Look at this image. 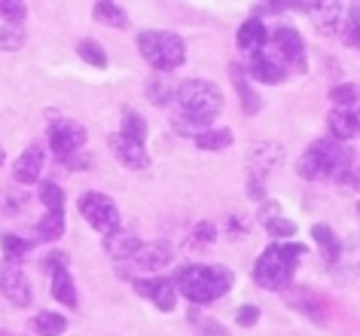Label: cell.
<instances>
[{
  "instance_id": "obj_20",
  "label": "cell",
  "mask_w": 360,
  "mask_h": 336,
  "mask_svg": "<svg viewBox=\"0 0 360 336\" xmlns=\"http://www.w3.org/2000/svg\"><path fill=\"white\" fill-rule=\"evenodd\" d=\"M327 123H330V132H333V141H351L357 135V129H354V123H351V116H348V111L345 107H336V111H330V116H327Z\"/></svg>"
},
{
  "instance_id": "obj_31",
  "label": "cell",
  "mask_w": 360,
  "mask_h": 336,
  "mask_svg": "<svg viewBox=\"0 0 360 336\" xmlns=\"http://www.w3.org/2000/svg\"><path fill=\"white\" fill-rule=\"evenodd\" d=\"M40 202L49 208V211H61V205H65V189L58 184H52V180H43L40 184Z\"/></svg>"
},
{
  "instance_id": "obj_30",
  "label": "cell",
  "mask_w": 360,
  "mask_h": 336,
  "mask_svg": "<svg viewBox=\"0 0 360 336\" xmlns=\"http://www.w3.org/2000/svg\"><path fill=\"white\" fill-rule=\"evenodd\" d=\"M122 135L143 144V138H147V123H143V116H138L134 111H122Z\"/></svg>"
},
{
  "instance_id": "obj_36",
  "label": "cell",
  "mask_w": 360,
  "mask_h": 336,
  "mask_svg": "<svg viewBox=\"0 0 360 336\" xmlns=\"http://www.w3.org/2000/svg\"><path fill=\"white\" fill-rule=\"evenodd\" d=\"M330 98H333V104H336V107H348L357 98V92H354V86H336L330 92Z\"/></svg>"
},
{
  "instance_id": "obj_24",
  "label": "cell",
  "mask_w": 360,
  "mask_h": 336,
  "mask_svg": "<svg viewBox=\"0 0 360 336\" xmlns=\"http://www.w3.org/2000/svg\"><path fill=\"white\" fill-rule=\"evenodd\" d=\"M311 235H314V242L321 244L323 260L333 263V260L339 257V239H336V232H333L327 223H314V226H311Z\"/></svg>"
},
{
  "instance_id": "obj_23",
  "label": "cell",
  "mask_w": 360,
  "mask_h": 336,
  "mask_svg": "<svg viewBox=\"0 0 360 336\" xmlns=\"http://www.w3.org/2000/svg\"><path fill=\"white\" fill-rule=\"evenodd\" d=\"M34 330L40 336H61L68 330V318L58 315V312H40L34 318Z\"/></svg>"
},
{
  "instance_id": "obj_40",
  "label": "cell",
  "mask_w": 360,
  "mask_h": 336,
  "mask_svg": "<svg viewBox=\"0 0 360 336\" xmlns=\"http://www.w3.org/2000/svg\"><path fill=\"white\" fill-rule=\"evenodd\" d=\"M345 111H348V116H351V123H354V129H357V135H360V95L354 98V101H351L348 107H345Z\"/></svg>"
},
{
  "instance_id": "obj_9",
  "label": "cell",
  "mask_w": 360,
  "mask_h": 336,
  "mask_svg": "<svg viewBox=\"0 0 360 336\" xmlns=\"http://www.w3.org/2000/svg\"><path fill=\"white\" fill-rule=\"evenodd\" d=\"M0 294L10 299L13 306H31V297H34L28 275L19 266H13V263L0 266Z\"/></svg>"
},
{
  "instance_id": "obj_6",
  "label": "cell",
  "mask_w": 360,
  "mask_h": 336,
  "mask_svg": "<svg viewBox=\"0 0 360 336\" xmlns=\"http://www.w3.org/2000/svg\"><path fill=\"white\" fill-rule=\"evenodd\" d=\"M79 211H83V217L95 226L98 232L110 235V232L120 230V211H116L113 199H107L104 193H86V196H79Z\"/></svg>"
},
{
  "instance_id": "obj_13",
  "label": "cell",
  "mask_w": 360,
  "mask_h": 336,
  "mask_svg": "<svg viewBox=\"0 0 360 336\" xmlns=\"http://www.w3.org/2000/svg\"><path fill=\"white\" fill-rule=\"evenodd\" d=\"M40 171H43V147H40V144H31V147L25 150L19 159H15L13 178H15V184L28 187V184H37Z\"/></svg>"
},
{
  "instance_id": "obj_3",
  "label": "cell",
  "mask_w": 360,
  "mask_h": 336,
  "mask_svg": "<svg viewBox=\"0 0 360 336\" xmlns=\"http://www.w3.org/2000/svg\"><path fill=\"white\" fill-rule=\"evenodd\" d=\"M305 257V244H296V242H278L272 248L263 251V257L257 260L254 266V281L266 290H281L290 285L296 266L300 260Z\"/></svg>"
},
{
  "instance_id": "obj_43",
  "label": "cell",
  "mask_w": 360,
  "mask_h": 336,
  "mask_svg": "<svg viewBox=\"0 0 360 336\" xmlns=\"http://www.w3.org/2000/svg\"><path fill=\"white\" fill-rule=\"evenodd\" d=\"M4 159H6V156H4V150H0V166H4Z\"/></svg>"
},
{
  "instance_id": "obj_15",
  "label": "cell",
  "mask_w": 360,
  "mask_h": 336,
  "mask_svg": "<svg viewBox=\"0 0 360 336\" xmlns=\"http://www.w3.org/2000/svg\"><path fill=\"white\" fill-rule=\"evenodd\" d=\"M266 40L269 37H266V28L259 19H248L238 28V49H241V56H248V58H257L259 52L266 49Z\"/></svg>"
},
{
  "instance_id": "obj_39",
  "label": "cell",
  "mask_w": 360,
  "mask_h": 336,
  "mask_svg": "<svg viewBox=\"0 0 360 336\" xmlns=\"http://www.w3.org/2000/svg\"><path fill=\"white\" fill-rule=\"evenodd\" d=\"M43 266L52 269V272L68 269V254H61V251H52V254H46V260H43Z\"/></svg>"
},
{
  "instance_id": "obj_16",
  "label": "cell",
  "mask_w": 360,
  "mask_h": 336,
  "mask_svg": "<svg viewBox=\"0 0 360 336\" xmlns=\"http://www.w3.org/2000/svg\"><path fill=\"white\" fill-rule=\"evenodd\" d=\"M104 251L110 254L113 260H131L134 254L141 251V239L134 232H125V230H116L110 235H104Z\"/></svg>"
},
{
  "instance_id": "obj_8",
  "label": "cell",
  "mask_w": 360,
  "mask_h": 336,
  "mask_svg": "<svg viewBox=\"0 0 360 336\" xmlns=\"http://www.w3.org/2000/svg\"><path fill=\"white\" fill-rule=\"evenodd\" d=\"M83 144H86V129L77 123H70V120H61L49 129V147L61 162L77 156V150L83 147Z\"/></svg>"
},
{
  "instance_id": "obj_42",
  "label": "cell",
  "mask_w": 360,
  "mask_h": 336,
  "mask_svg": "<svg viewBox=\"0 0 360 336\" xmlns=\"http://www.w3.org/2000/svg\"><path fill=\"white\" fill-rule=\"evenodd\" d=\"M248 193H250V196H254V199H263V187H259V180H250Z\"/></svg>"
},
{
  "instance_id": "obj_32",
  "label": "cell",
  "mask_w": 360,
  "mask_h": 336,
  "mask_svg": "<svg viewBox=\"0 0 360 336\" xmlns=\"http://www.w3.org/2000/svg\"><path fill=\"white\" fill-rule=\"evenodd\" d=\"M77 52H79V58L89 61L92 68H107V52L98 46L95 40H83V43L77 46Z\"/></svg>"
},
{
  "instance_id": "obj_29",
  "label": "cell",
  "mask_w": 360,
  "mask_h": 336,
  "mask_svg": "<svg viewBox=\"0 0 360 336\" xmlns=\"http://www.w3.org/2000/svg\"><path fill=\"white\" fill-rule=\"evenodd\" d=\"M345 28H342V40H345V46H360V6H351L345 13Z\"/></svg>"
},
{
  "instance_id": "obj_12",
  "label": "cell",
  "mask_w": 360,
  "mask_h": 336,
  "mask_svg": "<svg viewBox=\"0 0 360 336\" xmlns=\"http://www.w3.org/2000/svg\"><path fill=\"white\" fill-rule=\"evenodd\" d=\"M110 150L125 168H147L150 166V156H147V150H143V144L134 138H125L122 132L110 135Z\"/></svg>"
},
{
  "instance_id": "obj_28",
  "label": "cell",
  "mask_w": 360,
  "mask_h": 336,
  "mask_svg": "<svg viewBox=\"0 0 360 336\" xmlns=\"http://www.w3.org/2000/svg\"><path fill=\"white\" fill-rule=\"evenodd\" d=\"M0 244H4V254H6V263H13V266H15V263H19L22 257H25V254H28L31 248H34V244L28 242V239H19V235H4V239H0Z\"/></svg>"
},
{
  "instance_id": "obj_27",
  "label": "cell",
  "mask_w": 360,
  "mask_h": 336,
  "mask_svg": "<svg viewBox=\"0 0 360 336\" xmlns=\"http://www.w3.org/2000/svg\"><path fill=\"white\" fill-rule=\"evenodd\" d=\"M229 70H232V77H236V89H238V95H241V107H245V113H257L259 104H263V101H259V95L248 86V80L241 77V68L238 65H232Z\"/></svg>"
},
{
  "instance_id": "obj_38",
  "label": "cell",
  "mask_w": 360,
  "mask_h": 336,
  "mask_svg": "<svg viewBox=\"0 0 360 336\" xmlns=\"http://www.w3.org/2000/svg\"><path fill=\"white\" fill-rule=\"evenodd\" d=\"M199 336H229V330L220 321H214V318H205L199 324Z\"/></svg>"
},
{
  "instance_id": "obj_19",
  "label": "cell",
  "mask_w": 360,
  "mask_h": 336,
  "mask_svg": "<svg viewBox=\"0 0 360 336\" xmlns=\"http://www.w3.org/2000/svg\"><path fill=\"white\" fill-rule=\"evenodd\" d=\"M52 297L58 299L61 306H77V287H74V278H70L68 269H58L52 272Z\"/></svg>"
},
{
  "instance_id": "obj_10",
  "label": "cell",
  "mask_w": 360,
  "mask_h": 336,
  "mask_svg": "<svg viewBox=\"0 0 360 336\" xmlns=\"http://www.w3.org/2000/svg\"><path fill=\"white\" fill-rule=\"evenodd\" d=\"M248 70H250V77L257 80V83H269V86H275V83H284L287 80V74L290 70L284 68V61L275 56L272 49H263L257 58H250V65H248Z\"/></svg>"
},
{
  "instance_id": "obj_35",
  "label": "cell",
  "mask_w": 360,
  "mask_h": 336,
  "mask_svg": "<svg viewBox=\"0 0 360 336\" xmlns=\"http://www.w3.org/2000/svg\"><path fill=\"white\" fill-rule=\"evenodd\" d=\"M214 239H217V230H214V223H199L193 230V244H195V248H202V244H211Z\"/></svg>"
},
{
  "instance_id": "obj_2",
  "label": "cell",
  "mask_w": 360,
  "mask_h": 336,
  "mask_svg": "<svg viewBox=\"0 0 360 336\" xmlns=\"http://www.w3.org/2000/svg\"><path fill=\"white\" fill-rule=\"evenodd\" d=\"M174 290H180L190 303H214L223 294H229L232 287V272L226 266H202V263H193V266L177 269V275L171 278Z\"/></svg>"
},
{
  "instance_id": "obj_17",
  "label": "cell",
  "mask_w": 360,
  "mask_h": 336,
  "mask_svg": "<svg viewBox=\"0 0 360 336\" xmlns=\"http://www.w3.org/2000/svg\"><path fill=\"white\" fill-rule=\"evenodd\" d=\"M259 223L266 226L269 235H275V239H290V235L296 232V223L287 220V217H281V205H263V211H259Z\"/></svg>"
},
{
  "instance_id": "obj_37",
  "label": "cell",
  "mask_w": 360,
  "mask_h": 336,
  "mask_svg": "<svg viewBox=\"0 0 360 336\" xmlns=\"http://www.w3.org/2000/svg\"><path fill=\"white\" fill-rule=\"evenodd\" d=\"M236 321H238L241 327H254V324L259 321V309H257V306H241L238 312H236Z\"/></svg>"
},
{
  "instance_id": "obj_7",
  "label": "cell",
  "mask_w": 360,
  "mask_h": 336,
  "mask_svg": "<svg viewBox=\"0 0 360 336\" xmlns=\"http://www.w3.org/2000/svg\"><path fill=\"white\" fill-rule=\"evenodd\" d=\"M266 46L284 61L287 70H305V46H302V37L293 28H278L266 40Z\"/></svg>"
},
{
  "instance_id": "obj_21",
  "label": "cell",
  "mask_w": 360,
  "mask_h": 336,
  "mask_svg": "<svg viewBox=\"0 0 360 336\" xmlns=\"http://www.w3.org/2000/svg\"><path fill=\"white\" fill-rule=\"evenodd\" d=\"M65 232V208L61 211H46V217H40L37 223V239L40 242H56Z\"/></svg>"
},
{
  "instance_id": "obj_18",
  "label": "cell",
  "mask_w": 360,
  "mask_h": 336,
  "mask_svg": "<svg viewBox=\"0 0 360 336\" xmlns=\"http://www.w3.org/2000/svg\"><path fill=\"white\" fill-rule=\"evenodd\" d=\"M311 19H314V28L323 31V34H336L342 28V19H345V6L342 4H314L311 6Z\"/></svg>"
},
{
  "instance_id": "obj_25",
  "label": "cell",
  "mask_w": 360,
  "mask_h": 336,
  "mask_svg": "<svg viewBox=\"0 0 360 336\" xmlns=\"http://www.w3.org/2000/svg\"><path fill=\"white\" fill-rule=\"evenodd\" d=\"M95 19L107 25V28H129V15L122 13V6H116V4H95Z\"/></svg>"
},
{
  "instance_id": "obj_44",
  "label": "cell",
  "mask_w": 360,
  "mask_h": 336,
  "mask_svg": "<svg viewBox=\"0 0 360 336\" xmlns=\"http://www.w3.org/2000/svg\"><path fill=\"white\" fill-rule=\"evenodd\" d=\"M357 214H360V205H357Z\"/></svg>"
},
{
  "instance_id": "obj_4",
  "label": "cell",
  "mask_w": 360,
  "mask_h": 336,
  "mask_svg": "<svg viewBox=\"0 0 360 336\" xmlns=\"http://www.w3.org/2000/svg\"><path fill=\"white\" fill-rule=\"evenodd\" d=\"M351 150L342 147L339 141H314L309 150L302 153V159L296 162V171L305 180H321V178H342L348 171Z\"/></svg>"
},
{
  "instance_id": "obj_45",
  "label": "cell",
  "mask_w": 360,
  "mask_h": 336,
  "mask_svg": "<svg viewBox=\"0 0 360 336\" xmlns=\"http://www.w3.org/2000/svg\"><path fill=\"white\" fill-rule=\"evenodd\" d=\"M357 49H360V46H357Z\"/></svg>"
},
{
  "instance_id": "obj_5",
  "label": "cell",
  "mask_w": 360,
  "mask_h": 336,
  "mask_svg": "<svg viewBox=\"0 0 360 336\" xmlns=\"http://www.w3.org/2000/svg\"><path fill=\"white\" fill-rule=\"evenodd\" d=\"M138 49H141V56L147 58V65L162 70V74L177 70L186 61V43L171 31H141Z\"/></svg>"
},
{
  "instance_id": "obj_11",
  "label": "cell",
  "mask_w": 360,
  "mask_h": 336,
  "mask_svg": "<svg viewBox=\"0 0 360 336\" xmlns=\"http://www.w3.org/2000/svg\"><path fill=\"white\" fill-rule=\"evenodd\" d=\"M134 290L141 297H147L150 303H156V309H162V312H171L177 303V290L171 285V278H138Z\"/></svg>"
},
{
  "instance_id": "obj_33",
  "label": "cell",
  "mask_w": 360,
  "mask_h": 336,
  "mask_svg": "<svg viewBox=\"0 0 360 336\" xmlns=\"http://www.w3.org/2000/svg\"><path fill=\"white\" fill-rule=\"evenodd\" d=\"M25 43V31L19 25H4L0 28V52H15Z\"/></svg>"
},
{
  "instance_id": "obj_22",
  "label": "cell",
  "mask_w": 360,
  "mask_h": 336,
  "mask_svg": "<svg viewBox=\"0 0 360 336\" xmlns=\"http://www.w3.org/2000/svg\"><path fill=\"white\" fill-rule=\"evenodd\" d=\"M174 92H177V83H171V80H165V77H153L147 83V98L156 107H168L171 101H174Z\"/></svg>"
},
{
  "instance_id": "obj_34",
  "label": "cell",
  "mask_w": 360,
  "mask_h": 336,
  "mask_svg": "<svg viewBox=\"0 0 360 336\" xmlns=\"http://www.w3.org/2000/svg\"><path fill=\"white\" fill-rule=\"evenodd\" d=\"M28 15V6L19 0H0V19H6L10 25H19Z\"/></svg>"
},
{
  "instance_id": "obj_41",
  "label": "cell",
  "mask_w": 360,
  "mask_h": 336,
  "mask_svg": "<svg viewBox=\"0 0 360 336\" xmlns=\"http://www.w3.org/2000/svg\"><path fill=\"white\" fill-rule=\"evenodd\" d=\"M339 180H342V184H348V187H354V189H360V166H357L354 171L348 168V171H345V175H342Z\"/></svg>"
},
{
  "instance_id": "obj_26",
  "label": "cell",
  "mask_w": 360,
  "mask_h": 336,
  "mask_svg": "<svg viewBox=\"0 0 360 336\" xmlns=\"http://www.w3.org/2000/svg\"><path fill=\"white\" fill-rule=\"evenodd\" d=\"M232 144L229 129H205L202 135H195V147L199 150H226Z\"/></svg>"
},
{
  "instance_id": "obj_1",
  "label": "cell",
  "mask_w": 360,
  "mask_h": 336,
  "mask_svg": "<svg viewBox=\"0 0 360 336\" xmlns=\"http://www.w3.org/2000/svg\"><path fill=\"white\" fill-rule=\"evenodd\" d=\"M174 101L180 113H174L171 123L180 135H193V138L205 129H211V123L223 111V92L211 80H184V83H177Z\"/></svg>"
},
{
  "instance_id": "obj_14",
  "label": "cell",
  "mask_w": 360,
  "mask_h": 336,
  "mask_svg": "<svg viewBox=\"0 0 360 336\" xmlns=\"http://www.w3.org/2000/svg\"><path fill=\"white\" fill-rule=\"evenodd\" d=\"M174 260V248L168 242H150V244H141V251L134 254V263L147 272H159L165 269L168 263Z\"/></svg>"
}]
</instances>
